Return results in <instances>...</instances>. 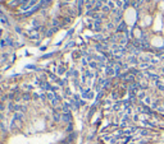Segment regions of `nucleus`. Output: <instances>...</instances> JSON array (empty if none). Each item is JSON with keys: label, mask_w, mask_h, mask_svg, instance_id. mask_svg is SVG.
Wrapping results in <instances>:
<instances>
[{"label": "nucleus", "mask_w": 164, "mask_h": 144, "mask_svg": "<svg viewBox=\"0 0 164 144\" xmlns=\"http://www.w3.org/2000/svg\"><path fill=\"white\" fill-rule=\"evenodd\" d=\"M113 74H115V70L112 68V66H108L107 68V75H113Z\"/></svg>", "instance_id": "f257e3e1"}, {"label": "nucleus", "mask_w": 164, "mask_h": 144, "mask_svg": "<svg viewBox=\"0 0 164 144\" xmlns=\"http://www.w3.org/2000/svg\"><path fill=\"white\" fill-rule=\"evenodd\" d=\"M155 84H156V87H158L159 89H160V91H164V84H162L160 82H159V80H156Z\"/></svg>", "instance_id": "f03ea898"}, {"label": "nucleus", "mask_w": 164, "mask_h": 144, "mask_svg": "<svg viewBox=\"0 0 164 144\" xmlns=\"http://www.w3.org/2000/svg\"><path fill=\"white\" fill-rule=\"evenodd\" d=\"M124 28H126L124 23H122V24H121V27H119V28H118V31H124Z\"/></svg>", "instance_id": "7ed1b4c3"}, {"label": "nucleus", "mask_w": 164, "mask_h": 144, "mask_svg": "<svg viewBox=\"0 0 164 144\" xmlns=\"http://www.w3.org/2000/svg\"><path fill=\"white\" fill-rule=\"evenodd\" d=\"M139 98H145V93L144 92H139Z\"/></svg>", "instance_id": "20e7f679"}, {"label": "nucleus", "mask_w": 164, "mask_h": 144, "mask_svg": "<svg viewBox=\"0 0 164 144\" xmlns=\"http://www.w3.org/2000/svg\"><path fill=\"white\" fill-rule=\"evenodd\" d=\"M141 134H142V135H148L149 131H146V130H141Z\"/></svg>", "instance_id": "39448f33"}, {"label": "nucleus", "mask_w": 164, "mask_h": 144, "mask_svg": "<svg viewBox=\"0 0 164 144\" xmlns=\"http://www.w3.org/2000/svg\"><path fill=\"white\" fill-rule=\"evenodd\" d=\"M145 102H146V103H150V102H151V100H150L149 97H145Z\"/></svg>", "instance_id": "423d86ee"}, {"label": "nucleus", "mask_w": 164, "mask_h": 144, "mask_svg": "<svg viewBox=\"0 0 164 144\" xmlns=\"http://www.w3.org/2000/svg\"><path fill=\"white\" fill-rule=\"evenodd\" d=\"M130 61H131V62H137V60H136L135 57H131V59H130Z\"/></svg>", "instance_id": "0eeeda50"}]
</instances>
